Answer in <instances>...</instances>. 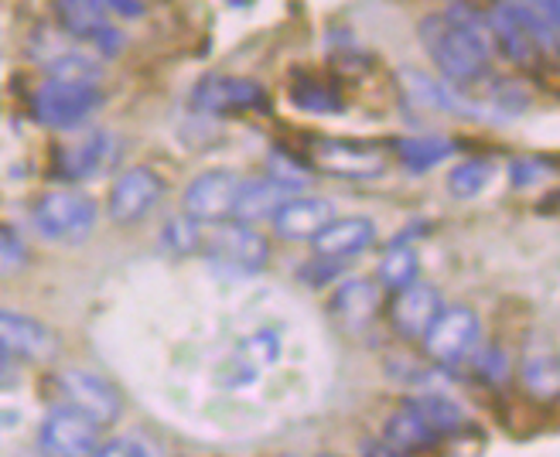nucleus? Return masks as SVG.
<instances>
[{
  "label": "nucleus",
  "instance_id": "f257e3e1",
  "mask_svg": "<svg viewBox=\"0 0 560 457\" xmlns=\"http://www.w3.org/2000/svg\"><path fill=\"white\" fill-rule=\"evenodd\" d=\"M420 45L428 48L438 72L455 85H475L489 72V32L462 14H431L420 21Z\"/></svg>",
  "mask_w": 560,
  "mask_h": 457
},
{
  "label": "nucleus",
  "instance_id": "f03ea898",
  "mask_svg": "<svg viewBox=\"0 0 560 457\" xmlns=\"http://www.w3.org/2000/svg\"><path fill=\"white\" fill-rule=\"evenodd\" d=\"M209 260L236 277H254L267 267L270 260V246L257 233L254 225L236 222V219H222V222H199V249Z\"/></svg>",
  "mask_w": 560,
  "mask_h": 457
},
{
  "label": "nucleus",
  "instance_id": "7ed1b4c3",
  "mask_svg": "<svg viewBox=\"0 0 560 457\" xmlns=\"http://www.w3.org/2000/svg\"><path fill=\"white\" fill-rule=\"evenodd\" d=\"M32 219H35L38 236H45L48 243L79 246L90 239L100 215H96V202L90 195L62 188V191L42 195L32 209Z\"/></svg>",
  "mask_w": 560,
  "mask_h": 457
},
{
  "label": "nucleus",
  "instance_id": "20e7f679",
  "mask_svg": "<svg viewBox=\"0 0 560 457\" xmlns=\"http://www.w3.org/2000/svg\"><path fill=\"white\" fill-rule=\"evenodd\" d=\"M100 82L45 79L35 93V117L51 130H79L100 109Z\"/></svg>",
  "mask_w": 560,
  "mask_h": 457
},
{
  "label": "nucleus",
  "instance_id": "39448f33",
  "mask_svg": "<svg viewBox=\"0 0 560 457\" xmlns=\"http://www.w3.org/2000/svg\"><path fill=\"white\" fill-rule=\"evenodd\" d=\"M55 389H59L62 403L86 413L90 420H96L100 426L117 423L124 413V396L114 383H106L96 373H86V368H62L55 376Z\"/></svg>",
  "mask_w": 560,
  "mask_h": 457
},
{
  "label": "nucleus",
  "instance_id": "423d86ee",
  "mask_svg": "<svg viewBox=\"0 0 560 457\" xmlns=\"http://www.w3.org/2000/svg\"><path fill=\"white\" fill-rule=\"evenodd\" d=\"M479 314L471 307H441V314L424 331V352L438 365H458L479 345Z\"/></svg>",
  "mask_w": 560,
  "mask_h": 457
},
{
  "label": "nucleus",
  "instance_id": "0eeeda50",
  "mask_svg": "<svg viewBox=\"0 0 560 457\" xmlns=\"http://www.w3.org/2000/svg\"><path fill=\"white\" fill-rule=\"evenodd\" d=\"M100 431L96 420L59 403L38 426V447L48 457H90L100 447Z\"/></svg>",
  "mask_w": 560,
  "mask_h": 457
},
{
  "label": "nucleus",
  "instance_id": "6e6552de",
  "mask_svg": "<svg viewBox=\"0 0 560 457\" xmlns=\"http://www.w3.org/2000/svg\"><path fill=\"white\" fill-rule=\"evenodd\" d=\"M164 195V181L161 175H154L151 167H130L114 181V191H109V219L117 225H130L144 219Z\"/></svg>",
  "mask_w": 560,
  "mask_h": 457
},
{
  "label": "nucleus",
  "instance_id": "1a4fd4ad",
  "mask_svg": "<svg viewBox=\"0 0 560 457\" xmlns=\"http://www.w3.org/2000/svg\"><path fill=\"white\" fill-rule=\"evenodd\" d=\"M0 349L21 362H48L59 355V335L27 314L0 310Z\"/></svg>",
  "mask_w": 560,
  "mask_h": 457
},
{
  "label": "nucleus",
  "instance_id": "9d476101",
  "mask_svg": "<svg viewBox=\"0 0 560 457\" xmlns=\"http://www.w3.org/2000/svg\"><path fill=\"white\" fill-rule=\"evenodd\" d=\"M240 175L233 171H206L185 188V215L199 222H222L233 219V202L240 191Z\"/></svg>",
  "mask_w": 560,
  "mask_h": 457
},
{
  "label": "nucleus",
  "instance_id": "9b49d317",
  "mask_svg": "<svg viewBox=\"0 0 560 457\" xmlns=\"http://www.w3.org/2000/svg\"><path fill=\"white\" fill-rule=\"evenodd\" d=\"M117 157V140L106 130H90L82 137H72L69 144L59 151V175L69 181H86L100 178L109 171Z\"/></svg>",
  "mask_w": 560,
  "mask_h": 457
},
{
  "label": "nucleus",
  "instance_id": "f8f14e48",
  "mask_svg": "<svg viewBox=\"0 0 560 457\" xmlns=\"http://www.w3.org/2000/svg\"><path fill=\"white\" fill-rule=\"evenodd\" d=\"M315 161H318V167L328 171V175L355 178V181L380 178L386 171L383 151H376L370 144H355V140H322L315 148Z\"/></svg>",
  "mask_w": 560,
  "mask_h": 457
},
{
  "label": "nucleus",
  "instance_id": "ddd939ff",
  "mask_svg": "<svg viewBox=\"0 0 560 457\" xmlns=\"http://www.w3.org/2000/svg\"><path fill=\"white\" fill-rule=\"evenodd\" d=\"M331 219H335L331 202L328 198H318V195H291L288 202L270 215L277 236L294 239V243H301V239L312 243Z\"/></svg>",
  "mask_w": 560,
  "mask_h": 457
},
{
  "label": "nucleus",
  "instance_id": "4468645a",
  "mask_svg": "<svg viewBox=\"0 0 560 457\" xmlns=\"http://www.w3.org/2000/svg\"><path fill=\"white\" fill-rule=\"evenodd\" d=\"M55 14H59L62 32L75 42H86L93 48H114L117 35L114 24L106 17L103 0H55Z\"/></svg>",
  "mask_w": 560,
  "mask_h": 457
},
{
  "label": "nucleus",
  "instance_id": "2eb2a0df",
  "mask_svg": "<svg viewBox=\"0 0 560 457\" xmlns=\"http://www.w3.org/2000/svg\"><path fill=\"white\" fill-rule=\"evenodd\" d=\"M312 243H315V253L322 256V260L346 263V260H352V256H359V253H366L376 243V225L370 219H362V215L331 219Z\"/></svg>",
  "mask_w": 560,
  "mask_h": 457
},
{
  "label": "nucleus",
  "instance_id": "dca6fc26",
  "mask_svg": "<svg viewBox=\"0 0 560 457\" xmlns=\"http://www.w3.org/2000/svg\"><path fill=\"white\" fill-rule=\"evenodd\" d=\"M441 291L431 288V283L413 280L410 288L397 291L394 307H389V318H394L397 335L404 338H424V331L431 328V321L441 314Z\"/></svg>",
  "mask_w": 560,
  "mask_h": 457
},
{
  "label": "nucleus",
  "instance_id": "f3484780",
  "mask_svg": "<svg viewBox=\"0 0 560 457\" xmlns=\"http://www.w3.org/2000/svg\"><path fill=\"white\" fill-rule=\"evenodd\" d=\"M328 314L342 331H366L380 314V288L373 280H346L331 294Z\"/></svg>",
  "mask_w": 560,
  "mask_h": 457
},
{
  "label": "nucleus",
  "instance_id": "a211bd4d",
  "mask_svg": "<svg viewBox=\"0 0 560 457\" xmlns=\"http://www.w3.org/2000/svg\"><path fill=\"white\" fill-rule=\"evenodd\" d=\"M298 188L277 181V178H243L240 191H236V202H233V219L254 225L260 219H270L280 206L288 202Z\"/></svg>",
  "mask_w": 560,
  "mask_h": 457
},
{
  "label": "nucleus",
  "instance_id": "6ab92c4d",
  "mask_svg": "<svg viewBox=\"0 0 560 457\" xmlns=\"http://www.w3.org/2000/svg\"><path fill=\"white\" fill-rule=\"evenodd\" d=\"M441 434L431 431V423L420 417L413 407H404L397 410L394 417L386 420L383 426V444L389 450H397L400 457H413V454H424L438 444Z\"/></svg>",
  "mask_w": 560,
  "mask_h": 457
},
{
  "label": "nucleus",
  "instance_id": "aec40b11",
  "mask_svg": "<svg viewBox=\"0 0 560 457\" xmlns=\"http://www.w3.org/2000/svg\"><path fill=\"white\" fill-rule=\"evenodd\" d=\"M195 103L212 113H233V109L240 113V109L260 106L264 93L246 79H206L199 85V93H195Z\"/></svg>",
  "mask_w": 560,
  "mask_h": 457
},
{
  "label": "nucleus",
  "instance_id": "412c9836",
  "mask_svg": "<svg viewBox=\"0 0 560 457\" xmlns=\"http://www.w3.org/2000/svg\"><path fill=\"white\" fill-rule=\"evenodd\" d=\"M499 11L513 17L537 45H557V0H499Z\"/></svg>",
  "mask_w": 560,
  "mask_h": 457
},
{
  "label": "nucleus",
  "instance_id": "4be33fe9",
  "mask_svg": "<svg viewBox=\"0 0 560 457\" xmlns=\"http://www.w3.org/2000/svg\"><path fill=\"white\" fill-rule=\"evenodd\" d=\"M486 32H489V42H492V45H499L502 51H506L516 66H529V62H534V55L540 51V45H537L534 38H529L513 17L502 14L499 8L492 11Z\"/></svg>",
  "mask_w": 560,
  "mask_h": 457
},
{
  "label": "nucleus",
  "instance_id": "5701e85b",
  "mask_svg": "<svg viewBox=\"0 0 560 457\" xmlns=\"http://www.w3.org/2000/svg\"><path fill=\"white\" fill-rule=\"evenodd\" d=\"M523 386L529 396L537 399H553L557 396V386H560V368H557V355L553 352H534L523 359Z\"/></svg>",
  "mask_w": 560,
  "mask_h": 457
},
{
  "label": "nucleus",
  "instance_id": "b1692460",
  "mask_svg": "<svg viewBox=\"0 0 560 457\" xmlns=\"http://www.w3.org/2000/svg\"><path fill=\"white\" fill-rule=\"evenodd\" d=\"M417 273H420L417 253L407 243H397L394 249H386V256L380 260V283L394 291V294L404 291V288H410V283L417 280Z\"/></svg>",
  "mask_w": 560,
  "mask_h": 457
},
{
  "label": "nucleus",
  "instance_id": "393cba45",
  "mask_svg": "<svg viewBox=\"0 0 560 457\" xmlns=\"http://www.w3.org/2000/svg\"><path fill=\"white\" fill-rule=\"evenodd\" d=\"M420 417H424L431 423V431L434 434H455L465 426V413L458 410V403H452L447 396H420L410 403Z\"/></svg>",
  "mask_w": 560,
  "mask_h": 457
},
{
  "label": "nucleus",
  "instance_id": "a878e982",
  "mask_svg": "<svg viewBox=\"0 0 560 457\" xmlns=\"http://www.w3.org/2000/svg\"><path fill=\"white\" fill-rule=\"evenodd\" d=\"M455 148L447 144L444 137H407L397 144V154L407 161V167L413 171H424V167H434L441 164L447 154H452Z\"/></svg>",
  "mask_w": 560,
  "mask_h": 457
},
{
  "label": "nucleus",
  "instance_id": "bb28decb",
  "mask_svg": "<svg viewBox=\"0 0 560 457\" xmlns=\"http://www.w3.org/2000/svg\"><path fill=\"white\" fill-rule=\"evenodd\" d=\"M492 181V164L489 161H465L447 175V191L455 198H475L482 195Z\"/></svg>",
  "mask_w": 560,
  "mask_h": 457
},
{
  "label": "nucleus",
  "instance_id": "cd10ccee",
  "mask_svg": "<svg viewBox=\"0 0 560 457\" xmlns=\"http://www.w3.org/2000/svg\"><path fill=\"white\" fill-rule=\"evenodd\" d=\"M27 267V249L11 233L8 225H0V277H14Z\"/></svg>",
  "mask_w": 560,
  "mask_h": 457
},
{
  "label": "nucleus",
  "instance_id": "c85d7f7f",
  "mask_svg": "<svg viewBox=\"0 0 560 457\" xmlns=\"http://www.w3.org/2000/svg\"><path fill=\"white\" fill-rule=\"evenodd\" d=\"M90 457H148V450L140 447L137 441H106V444H100Z\"/></svg>",
  "mask_w": 560,
  "mask_h": 457
},
{
  "label": "nucleus",
  "instance_id": "c756f323",
  "mask_svg": "<svg viewBox=\"0 0 560 457\" xmlns=\"http://www.w3.org/2000/svg\"><path fill=\"white\" fill-rule=\"evenodd\" d=\"M18 362H21V359H14L11 352L0 349V392L18 386V379H21V365H18Z\"/></svg>",
  "mask_w": 560,
  "mask_h": 457
},
{
  "label": "nucleus",
  "instance_id": "7c9ffc66",
  "mask_svg": "<svg viewBox=\"0 0 560 457\" xmlns=\"http://www.w3.org/2000/svg\"><path fill=\"white\" fill-rule=\"evenodd\" d=\"M362 457H400V454L389 450L383 441H370V444H362Z\"/></svg>",
  "mask_w": 560,
  "mask_h": 457
},
{
  "label": "nucleus",
  "instance_id": "2f4dec72",
  "mask_svg": "<svg viewBox=\"0 0 560 457\" xmlns=\"http://www.w3.org/2000/svg\"><path fill=\"white\" fill-rule=\"evenodd\" d=\"M322 457H335V454H322Z\"/></svg>",
  "mask_w": 560,
  "mask_h": 457
}]
</instances>
